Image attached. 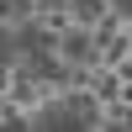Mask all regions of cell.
<instances>
[{"label":"cell","instance_id":"obj_1","mask_svg":"<svg viewBox=\"0 0 132 132\" xmlns=\"http://www.w3.org/2000/svg\"><path fill=\"white\" fill-rule=\"evenodd\" d=\"M90 122H95V101H90V95H69V101H53V106H42L32 127L69 132V127H90Z\"/></svg>","mask_w":132,"mask_h":132},{"label":"cell","instance_id":"obj_2","mask_svg":"<svg viewBox=\"0 0 132 132\" xmlns=\"http://www.w3.org/2000/svg\"><path fill=\"white\" fill-rule=\"evenodd\" d=\"M11 37H16V53H27V58H37V53H48V48H53V32H42V27H32L27 16H21V27L11 32Z\"/></svg>","mask_w":132,"mask_h":132},{"label":"cell","instance_id":"obj_3","mask_svg":"<svg viewBox=\"0 0 132 132\" xmlns=\"http://www.w3.org/2000/svg\"><path fill=\"white\" fill-rule=\"evenodd\" d=\"M58 53H63V63H90V58H95V42L85 37V32H63Z\"/></svg>","mask_w":132,"mask_h":132},{"label":"cell","instance_id":"obj_4","mask_svg":"<svg viewBox=\"0 0 132 132\" xmlns=\"http://www.w3.org/2000/svg\"><path fill=\"white\" fill-rule=\"evenodd\" d=\"M69 11H74L79 21H95V16L106 11V0H69Z\"/></svg>","mask_w":132,"mask_h":132},{"label":"cell","instance_id":"obj_5","mask_svg":"<svg viewBox=\"0 0 132 132\" xmlns=\"http://www.w3.org/2000/svg\"><path fill=\"white\" fill-rule=\"evenodd\" d=\"M32 11V0H0V21H21Z\"/></svg>","mask_w":132,"mask_h":132},{"label":"cell","instance_id":"obj_6","mask_svg":"<svg viewBox=\"0 0 132 132\" xmlns=\"http://www.w3.org/2000/svg\"><path fill=\"white\" fill-rule=\"evenodd\" d=\"M11 58H16V37H11V32H5V27H0V69H5V63H11Z\"/></svg>","mask_w":132,"mask_h":132},{"label":"cell","instance_id":"obj_7","mask_svg":"<svg viewBox=\"0 0 132 132\" xmlns=\"http://www.w3.org/2000/svg\"><path fill=\"white\" fill-rule=\"evenodd\" d=\"M116 11H122V16H127V21H132V0H116Z\"/></svg>","mask_w":132,"mask_h":132}]
</instances>
